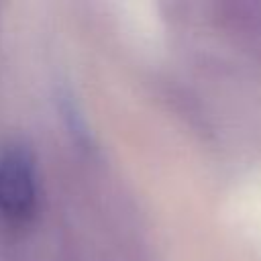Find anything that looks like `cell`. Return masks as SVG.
Segmentation results:
<instances>
[{
  "label": "cell",
  "instance_id": "cell-1",
  "mask_svg": "<svg viewBox=\"0 0 261 261\" xmlns=\"http://www.w3.org/2000/svg\"><path fill=\"white\" fill-rule=\"evenodd\" d=\"M39 208V177L27 149L10 147L0 153V218L27 224Z\"/></svg>",
  "mask_w": 261,
  "mask_h": 261
}]
</instances>
